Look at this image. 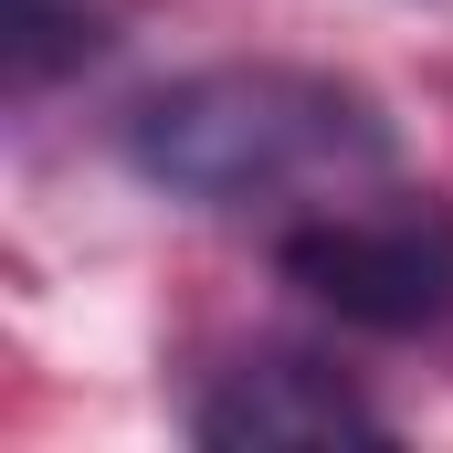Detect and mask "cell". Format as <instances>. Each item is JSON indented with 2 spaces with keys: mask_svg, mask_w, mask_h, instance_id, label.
I'll return each instance as SVG.
<instances>
[{
  "mask_svg": "<svg viewBox=\"0 0 453 453\" xmlns=\"http://www.w3.org/2000/svg\"><path fill=\"white\" fill-rule=\"evenodd\" d=\"M127 158L169 201L274 211L285 232L296 211H327L348 190L390 180V116L369 85L317 74V64H211V74L137 96Z\"/></svg>",
  "mask_w": 453,
  "mask_h": 453,
  "instance_id": "6da1fadb",
  "label": "cell"
},
{
  "mask_svg": "<svg viewBox=\"0 0 453 453\" xmlns=\"http://www.w3.org/2000/svg\"><path fill=\"white\" fill-rule=\"evenodd\" d=\"M190 433L211 453H274V443H380L390 422L358 401V380H338L327 358H306V348H253V358H232L222 380L201 390Z\"/></svg>",
  "mask_w": 453,
  "mask_h": 453,
  "instance_id": "3957f363",
  "label": "cell"
},
{
  "mask_svg": "<svg viewBox=\"0 0 453 453\" xmlns=\"http://www.w3.org/2000/svg\"><path fill=\"white\" fill-rule=\"evenodd\" d=\"M274 264L306 306L369 338H433L453 327V201L433 190H348L327 211H296L274 232Z\"/></svg>",
  "mask_w": 453,
  "mask_h": 453,
  "instance_id": "7a4b0ae2",
  "label": "cell"
}]
</instances>
